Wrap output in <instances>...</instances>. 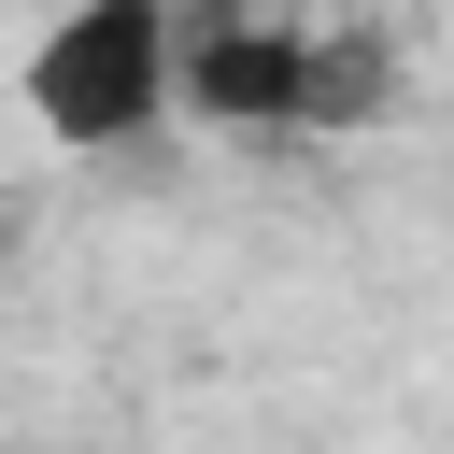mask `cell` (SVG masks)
Returning <instances> with one entry per match:
<instances>
[{
  "mask_svg": "<svg viewBox=\"0 0 454 454\" xmlns=\"http://www.w3.org/2000/svg\"><path fill=\"white\" fill-rule=\"evenodd\" d=\"M411 85L383 0H170V114L241 142H355Z\"/></svg>",
  "mask_w": 454,
  "mask_h": 454,
  "instance_id": "6da1fadb",
  "label": "cell"
},
{
  "mask_svg": "<svg viewBox=\"0 0 454 454\" xmlns=\"http://www.w3.org/2000/svg\"><path fill=\"white\" fill-rule=\"evenodd\" d=\"M0 298H14V227H0Z\"/></svg>",
  "mask_w": 454,
  "mask_h": 454,
  "instance_id": "3957f363",
  "label": "cell"
},
{
  "mask_svg": "<svg viewBox=\"0 0 454 454\" xmlns=\"http://www.w3.org/2000/svg\"><path fill=\"white\" fill-rule=\"evenodd\" d=\"M14 99L57 156H142L170 128V0H57L14 57Z\"/></svg>",
  "mask_w": 454,
  "mask_h": 454,
  "instance_id": "7a4b0ae2",
  "label": "cell"
}]
</instances>
